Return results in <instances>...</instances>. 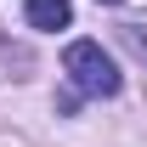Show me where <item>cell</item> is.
<instances>
[{"mask_svg": "<svg viewBox=\"0 0 147 147\" xmlns=\"http://www.w3.org/2000/svg\"><path fill=\"white\" fill-rule=\"evenodd\" d=\"M62 74H68V85L79 96H113L119 91V62L96 40H74L68 51H62Z\"/></svg>", "mask_w": 147, "mask_h": 147, "instance_id": "1", "label": "cell"}, {"mask_svg": "<svg viewBox=\"0 0 147 147\" xmlns=\"http://www.w3.org/2000/svg\"><path fill=\"white\" fill-rule=\"evenodd\" d=\"M23 17H28V28L57 34V28L74 23V6H68V0H23Z\"/></svg>", "mask_w": 147, "mask_h": 147, "instance_id": "2", "label": "cell"}, {"mask_svg": "<svg viewBox=\"0 0 147 147\" xmlns=\"http://www.w3.org/2000/svg\"><path fill=\"white\" fill-rule=\"evenodd\" d=\"M102 6H119V0H102Z\"/></svg>", "mask_w": 147, "mask_h": 147, "instance_id": "3", "label": "cell"}]
</instances>
